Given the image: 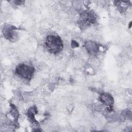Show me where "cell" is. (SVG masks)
<instances>
[{
    "label": "cell",
    "mask_w": 132,
    "mask_h": 132,
    "mask_svg": "<svg viewBox=\"0 0 132 132\" xmlns=\"http://www.w3.org/2000/svg\"><path fill=\"white\" fill-rule=\"evenodd\" d=\"M45 47L51 53L56 54L63 48V43L60 37L57 35H51L47 36L45 42Z\"/></svg>",
    "instance_id": "1"
},
{
    "label": "cell",
    "mask_w": 132,
    "mask_h": 132,
    "mask_svg": "<svg viewBox=\"0 0 132 132\" xmlns=\"http://www.w3.org/2000/svg\"><path fill=\"white\" fill-rule=\"evenodd\" d=\"M35 71V69L33 66L24 63L18 65L15 70L16 74L19 77L27 80H29L32 77Z\"/></svg>",
    "instance_id": "2"
},
{
    "label": "cell",
    "mask_w": 132,
    "mask_h": 132,
    "mask_svg": "<svg viewBox=\"0 0 132 132\" xmlns=\"http://www.w3.org/2000/svg\"><path fill=\"white\" fill-rule=\"evenodd\" d=\"M15 29L16 28L14 26L6 25L3 29V35L5 38L12 42L15 41L18 37L17 32L15 31Z\"/></svg>",
    "instance_id": "3"
},
{
    "label": "cell",
    "mask_w": 132,
    "mask_h": 132,
    "mask_svg": "<svg viewBox=\"0 0 132 132\" xmlns=\"http://www.w3.org/2000/svg\"><path fill=\"white\" fill-rule=\"evenodd\" d=\"M81 21L85 24H93L96 21L95 14L90 11H84L80 14Z\"/></svg>",
    "instance_id": "4"
},
{
    "label": "cell",
    "mask_w": 132,
    "mask_h": 132,
    "mask_svg": "<svg viewBox=\"0 0 132 132\" xmlns=\"http://www.w3.org/2000/svg\"><path fill=\"white\" fill-rule=\"evenodd\" d=\"M84 46L87 52L91 55H95L99 52L100 46L94 41H86L84 44Z\"/></svg>",
    "instance_id": "5"
},
{
    "label": "cell",
    "mask_w": 132,
    "mask_h": 132,
    "mask_svg": "<svg viewBox=\"0 0 132 132\" xmlns=\"http://www.w3.org/2000/svg\"><path fill=\"white\" fill-rule=\"evenodd\" d=\"M100 100L102 104L109 107H111L114 102L112 96L107 93L101 94L100 96Z\"/></svg>",
    "instance_id": "6"
},
{
    "label": "cell",
    "mask_w": 132,
    "mask_h": 132,
    "mask_svg": "<svg viewBox=\"0 0 132 132\" xmlns=\"http://www.w3.org/2000/svg\"><path fill=\"white\" fill-rule=\"evenodd\" d=\"M37 113H38V110L36 106H34L30 107L28 109L27 113V115L29 121L32 123H35L36 124H38V123L35 118V115Z\"/></svg>",
    "instance_id": "7"
},
{
    "label": "cell",
    "mask_w": 132,
    "mask_h": 132,
    "mask_svg": "<svg viewBox=\"0 0 132 132\" xmlns=\"http://www.w3.org/2000/svg\"><path fill=\"white\" fill-rule=\"evenodd\" d=\"M11 113L12 115V116L15 118V119H17L19 117V113H18L17 109L16 108L15 106L14 105L11 104Z\"/></svg>",
    "instance_id": "8"
},
{
    "label": "cell",
    "mask_w": 132,
    "mask_h": 132,
    "mask_svg": "<svg viewBox=\"0 0 132 132\" xmlns=\"http://www.w3.org/2000/svg\"><path fill=\"white\" fill-rule=\"evenodd\" d=\"M131 22H130V23H129V28H130V27H131Z\"/></svg>",
    "instance_id": "9"
}]
</instances>
